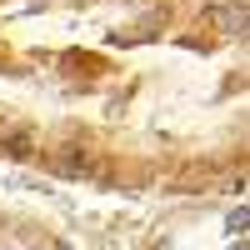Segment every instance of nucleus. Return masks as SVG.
Instances as JSON below:
<instances>
[{"label": "nucleus", "mask_w": 250, "mask_h": 250, "mask_svg": "<svg viewBox=\"0 0 250 250\" xmlns=\"http://www.w3.org/2000/svg\"><path fill=\"white\" fill-rule=\"evenodd\" d=\"M235 35H240V40H250V15L240 20V30H235Z\"/></svg>", "instance_id": "7ed1b4c3"}, {"label": "nucleus", "mask_w": 250, "mask_h": 250, "mask_svg": "<svg viewBox=\"0 0 250 250\" xmlns=\"http://www.w3.org/2000/svg\"><path fill=\"white\" fill-rule=\"evenodd\" d=\"M225 225H230V230H245V225H250V210H245V205H240V210H230V220H225Z\"/></svg>", "instance_id": "f03ea898"}, {"label": "nucleus", "mask_w": 250, "mask_h": 250, "mask_svg": "<svg viewBox=\"0 0 250 250\" xmlns=\"http://www.w3.org/2000/svg\"><path fill=\"white\" fill-rule=\"evenodd\" d=\"M230 250H250V240H235V245H230Z\"/></svg>", "instance_id": "20e7f679"}, {"label": "nucleus", "mask_w": 250, "mask_h": 250, "mask_svg": "<svg viewBox=\"0 0 250 250\" xmlns=\"http://www.w3.org/2000/svg\"><path fill=\"white\" fill-rule=\"evenodd\" d=\"M10 155L25 160V155H30V135H10V140H5V160H10Z\"/></svg>", "instance_id": "f257e3e1"}]
</instances>
